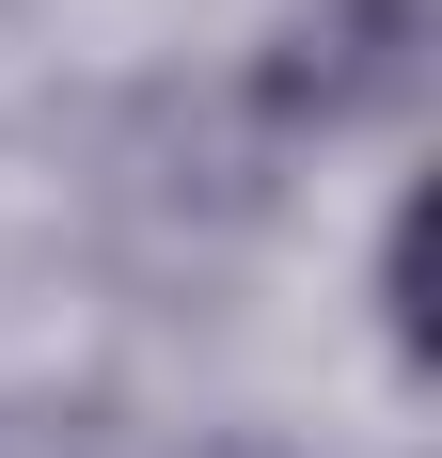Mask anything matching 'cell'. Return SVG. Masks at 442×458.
<instances>
[{
    "label": "cell",
    "instance_id": "1",
    "mask_svg": "<svg viewBox=\"0 0 442 458\" xmlns=\"http://www.w3.org/2000/svg\"><path fill=\"white\" fill-rule=\"evenodd\" d=\"M411 269H427V190H411L395 237H379V332H395V364H427V301H411Z\"/></svg>",
    "mask_w": 442,
    "mask_h": 458
}]
</instances>
